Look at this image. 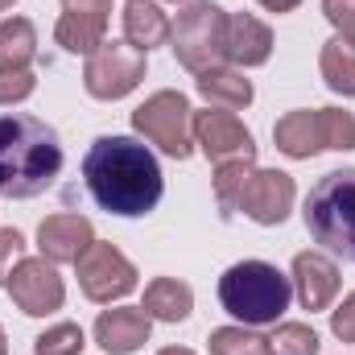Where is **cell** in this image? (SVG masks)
Wrapping results in <instances>:
<instances>
[{
	"label": "cell",
	"mask_w": 355,
	"mask_h": 355,
	"mask_svg": "<svg viewBox=\"0 0 355 355\" xmlns=\"http://www.w3.org/2000/svg\"><path fill=\"white\" fill-rule=\"evenodd\" d=\"M153 318L141 306H116L95 318V343L112 355H132L141 343H149Z\"/></svg>",
	"instance_id": "obj_14"
},
{
	"label": "cell",
	"mask_w": 355,
	"mask_h": 355,
	"mask_svg": "<svg viewBox=\"0 0 355 355\" xmlns=\"http://www.w3.org/2000/svg\"><path fill=\"white\" fill-rule=\"evenodd\" d=\"M157 355H194V352H186V347H166V352H157Z\"/></svg>",
	"instance_id": "obj_34"
},
{
	"label": "cell",
	"mask_w": 355,
	"mask_h": 355,
	"mask_svg": "<svg viewBox=\"0 0 355 355\" xmlns=\"http://www.w3.org/2000/svg\"><path fill=\"white\" fill-rule=\"evenodd\" d=\"M318 335L306 327V322H281L268 339V352L272 355H318Z\"/></svg>",
	"instance_id": "obj_25"
},
{
	"label": "cell",
	"mask_w": 355,
	"mask_h": 355,
	"mask_svg": "<svg viewBox=\"0 0 355 355\" xmlns=\"http://www.w3.org/2000/svg\"><path fill=\"white\" fill-rule=\"evenodd\" d=\"M194 87H198V95H202L211 107H227V112L248 107L252 95H257L240 67H211V71H202V75L194 79Z\"/></svg>",
	"instance_id": "obj_17"
},
{
	"label": "cell",
	"mask_w": 355,
	"mask_h": 355,
	"mask_svg": "<svg viewBox=\"0 0 355 355\" xmlns=\"http://www.w3.org/2000/svg\"><path fill=\"white\" fill-rule=\"evenodd\" d=\"M62 174V141L58 132L25 112L0 116V194L33 198L54 186Z\"/></svg>",
	"instance_id": "obj_2"
},
{
	"label": "cell",
	"mask_w": 355,
	"mask_h": 355,
	"mask_svg": "<svg viewBox=\"0 0 355 355\" xmlns=\"http://www.w3.org/2000/svg\"><path fill=\"white\" fill-rule=\"evenodd\" d=\"M252 170H257V166H252V157L223 162V166L215 170V202H219L223 219H232V215L240 211V194H244V186H248Z\"/></svg>",
	"instance_id": "obj_23"
},
{
	"label": "cell",
	"mask_w": 355,
	"mask_h": 355,
	"mask_svg": "<svg viewBox=\"0 0 355 355\" xmlns=\"http://www.w3.org/2000/svg\"><path fill=\"white\" fill-rule=\"evenodd\" d=\"M293 198H297V190H293V178L285 170H252L244 194H240V211L261 227H277L289 219Z\"/></svg>",
	"instance_id": "obj_11"
},
{
	"label": "cell",
	"mask_w": 355,
	"mask_h": 355,
	"mask_svg": "<svg viewBox=\"0 0 355 355\" xmlns=\"http://www.w3.org/2000/svg\"><path fill=\"white\" fill-rule=\"evenodd\" d=\"M170 37V21L153 0H128L124 4V42L137 46L141 54H149L153 46H162Z\"/></svg>",
	"instance_id": "obj_19"
},
{
	"label": "cell",
	"mask_w": 355,
	"mask_h": 355,
	"mask_svg": "<svg viewBox=\"0 0 355 355\" xmlns=\"http://www.w3.org/2000/svg\"><path fill=\"white\" fill-rule=\"evenodd\" d=\"M37 87L33 71H0V103H21Z\"/></svg>",
	"instance_id": "obj_30"
},
{
	"label": "cell",
	"mask_w": 355,
	"mask_h": 355,
	"mask_svg": "<svg viewBox=\"0 0 355 355\" xmlns=\"http://www.w3.org/2000/svg\"><path fill=\"white\" fill-rule=\"evenodd\" d=\"M54 37L67 54H83L91 58L103 42H107V21L99 17H87V12H62L58 25H54Z\"/></svg>",
	"instance_id": "obj_20"
},
{
	"label": "cell",
	"mask_w": 355,
	"mask_h": 355,
	"mask_svg": "<svg viewBox=\"0 0 355 355\" xmlns=\"http://www.w3.org/2000/svg\"><path fill=\"white\" fill-rule=\"evenodd\" d=\"M83 182L91 198L120 219L149 215L166 190L153 149L132 137H99L83 157Z\"/></svg>",
	"instance_id": "obj_1"
},
{
	"label": "cell",
	"mask_w": 355,
	"mask_h": 355,
	"mask_svg": "<svg viewBox=\"0 0 355 355\" xmlns=\"http://www.w3.org/2000/svg\"><path fill=\"white\" fill-rule=\"evenodd\" d=\"M302 219L322 252L355 265V170H331L318 178L306 194Z\"/></svg>",
	"instance_id": "obj_4"
},
{
	"label": "cell",
	"mask_w": 355,
	"mask_h": 355,
	"mask_svg": "<svg viewBox=\"0 0 355 355\" xmlns=\"http://www.w3.org/2000/svg\"><path fill=\"white\" fill-rule=\"evenodd\" d=\"M4 289L17 302V310L29 314V318H46V314L62 310V302H67V285H62L58 268L50 265L46 257H25L21 265L8 272Z\"/></svg>",
	"instance_id": "obj_9"
},
{
	"label": "cell",
	"mask_w": 355,
	"mask_h": 355,
	"mask_svg": "<svg viewBox=\"0 0 355 355\" xmlns=\"http://www.w3.org/2000/svg\"><path fill=\"white\" fill-rule=\"evenodd\" d=\"M12 4H17V0H0V12H4V8H12Z\"/></svg>",
	"instance_id": "obj_35"
},
{
	"label": "cell",
	"mask_w": 355,
	"mask_h": 355,
	"mask_svg": "<svg viewBox=\"0 0 355 355\" xmlns=\"http://www.w3.org/2000/svg\"><path fill=\"white\" fill-rule=\"evenodd\" d=\"M322 124H327V149L347 153L355 149V116L343 107H322Z\"/></svg>",
	"instance_id": "obj_27"
},
{
	"label": "cell",
	"mask_w": 355,
	"mask_h": 355,
	"mask_svg": "<svg viewBox=\"0 0 355 355\" xmlns=\"http://www.w3.org/2000/svg\"><path fill=\"white\" fill-rule=\"evenodd\" d=\"M257 4H261V8H268V12H293L302 0H257Z\"/></svg>",
	"instance_id": "obj_33"
},
{
	"label": "cell",
	"mask_w": 355,
	"mask_h": 355,
	"mask_svg": "<svg viewBox=\"0 0 355 355\" xmlns=\"http://www.w3.org/2000/svg\"><path fill=\"white\" fill-rule=\"evenodd\" d=\"M190 116H194V112H190V103H186L182 91H157V95H149V99L132 112V128H137L149 145H157L166 157L186 162V157L194 153Z\"/></svg>",
	"instance_id": "obj_6"
},
{
	"label": "cell",
	"mask_w": 355,
	"mask_h": 355,
	"mask_svg": "<svg viewBox=\"0 0 355 355\" xmlns=\"http://www.w3.org/2000/svg\"><path fill=\"white\" fill-rule=\"evenodd\" d=\"M331 331H335L343 343H355V293H347V297L331 310Z\"/></svg>",
	"instance_id": "obj_31"
},
{
	"label": "cell",
	"mask_w": 355,
	"mask_h": 355,
	"mask_svg": "<svg viewBox=\"0 0 355 355\" xmlns=\"http://www.w3.org/2000/svg\"><path fill=\"white\" fill-rule=\"evenodd\" d=\"M141 79H145V54L128 42H103L83 71V87L95 99H124L128 91H137Z\"/></svg>",
	"instance_id": "obj_7"
},
{
	"label": "cell",
	"mask_w": 355,
	"mask_h": 355,
	"mask_svg": "<svg viewBox=\"0 0 355 355\" xmlns=\"http://www.w3.org/2000/svg\"><path fill=\"white\" fill-rule=\"evenodd\" d=\"M268 54H272V29L265 21H257L252 12L227 17V62L248 71V67H265Z\"/></svg>",
	"instance_id": "obj_16"
},
{
	"label": "cell",
	"mask_w": 355,
	"mask_h": 355,
	"mask_svg": "<svg viewBox=\"0 0 355 355\" xmlns=\"http://www.w3.org/2000/svg\"><path fill=\"white\" fill-rule=\"evenodd\" d=\"M91 244H95V227L79 211H58V215L42 219V227H37V248L50 265H75Z\"/></svg>",
	"instance_id": "obj_12"
},
{
	"label": "cell",
	"mask_w": 355,
	"mask_h": 355,
	"mask_svg": "<svg viewBox=\"0 0 355 355\" xmlns=\"http://www.w3.org/2000/svg\"><path fill=\"white\" fill-rule=\"evenodd\" d=\"M25 261V236L17 227H0V285H8V272Z\"/></svg>",
	"instance_id": "obj_28"
},
{
	"label": "cell",
	"mask_w": 355,
	"mask_h": 355,
	"mask_svg": "<svg viewBox=\"0 0 355 355\" xmlns=\"http://www.w3.org/2000/svg\"><path fill=\"white\" fill-rule=\"evenodd\" d=\"M293 302V281L268 261H240L219 277V306L244 327H272Z\"/></svg>",
	"instance_id": "obj_3"
},
{
	"label": "cell",
	"mask_w": 355,
	"mask_h": 355,
	"mask_svg": "<svg viewBox=\"0 0 355 355\" xmlns=\"http://www.w3.org/2000/svg\"><path fill=\"white\" fill-rule=\"evenodd\" d=\"M190 132H194V145H202V153L223 166V162H240V157H252L257 162V145H252V132L240 124L236 112L227 107H207V112H194L190 116Z\"/></svg>",
	"instance_id": "obj_10"
},
{
	"label": "cell",
	"mask_w": 355,
	"mask_h": 355,
	"mask_svg": "<svg viewBox=\"0 0 355 355\" xmlns=\"http://www.w3.org/2000/svg\"><path fill=\"white\" fill-rule=\"evenodd\" d=\"M62 12H87V17L107 21L112 17V0H62Z\"/></svg>",
	"instance_id": "obj_32"
},
{
	"label": "cell",
	"mask_w": 355,
	"mask_h": 355,
	"mask_svg": "<svg viewBox=\"0 0 355 355\" xmlns=\"http://www.w3.org/2000/svg\"><path fill=\"white\" fill-rule=\"evenodd\" d=\"M170 4H178V0H170Z\"/></svg>",
	"instance_id": "obj_37"
},
{
	"label": "cell",
	"mask_w": 355,
	"mask_h": 355,
	"mask_svg": "<svg viewBox=\"0 0 355 355\" xmlns=\"http://www.w3.org/2000/svg\"><path fill=\"white\" fill-rule=\"evenodd\" d=\"M322 12L339 29V37L355 50V0H322Z\"/></svg>",
	"instance_id": "obj_29"
},
{
	"label": "cell",
	"mask_w": 355,
	"mask_h": 355,
	"mask_svg": "<svg viewBox=\"0 0 355 355\" xmlns=\"http://www.w3.org/2000/svg\"><path fill=\"white\" fill-rule=\"evenodd\" d=\"M170 46H174L178 62L194 75L223 67L227 62V12L211 0L186 4L170 25Z\"/></svg>",
	"instance_id": "obj_5"
},
{
	"label": "cell",
	"mask_w": 355,
	"mask_h": 355,
	"mask_svg": "<svg viewBox=\"0 0 355 355\" xmlns=\"http://www.w3.org/2000/svg\"><path fill=\"white\" fill-rule=\"evenodd\" d=\"M207 347H211V355H272L265 335H252L244 327H219V331H211Z\"/></svg>",
	"instance_id": "obj_24"
},
{
	"label": "cell",
	"mask_w": 355,
	"mask_h": 355,
	"mask_svg": "<svg viewBox=\"0 0 355 355\" xmlns=\"http://www.w3.org/2000/svg\"><path fill=\"white\" fill-rule=\"evenodd\" d=\"M318 67H322V79H327V87L335 91V95H355V50L343 42V37H331L327 46H322V58H318Z\"/></svg>",
	"instance_id": "obj_22"
},
{
	"label": "cell",
	"mask_w": 355,
	"mask_h": 355,
	"mask_svg": "<svg viewBox=\"0 0 355 355\" xmlns=\"http://www.w3.org/2000/svg\"><path fill=\"white\" fill-rule=\"evenodd\" d=\"M79 268V289L87 293L91 302L107 306V302H120L137 289V265L116 248V244H91L87 252L75 261Z\"/></svg>",
	"instance_id": "obj_8"
},
{
	"label": "cell",
	"mask_w": 355,
	"mask_h": 355,
	"mask_svg": "<svg viewBox=\"0 0 355 355\" xmlns=\"http://www.w3.org/2000/svg\"><path fill=\"white\" fill-rule=\"evenodd\" d=\"M272 141L285 157L306 162L314 153L327 149V124H322V107L318 112H289L272 124Z\"/></svg>",
	"instance_id": "obj_15"
},
{
	"label": "cell",
	"mask_w": 355,
	"mask_h": 355,
	"mask_svg": "<svg viewBox=\"0 0 355 355\" xmlns=\"http://www.w3.org/2000/svg\"><path fill=\"white\" fill-rule=\"evenodd\" d=\"M37 58V29L25 17L0 21V71H29Z\"/></svg>",
	"instance_id": "obj_21"
},
{
	"label": "cell",
	"mask_w": 355,
	"mask_h": 355,
	"mask_svg": "<svg viewBox=\"0 0 355 355\" xmlns=\"http://www.w3.org/2000/svg\"><path fill=\"white\" fill-rule=\"evenodd\" d=\"M83 327H75V322H58V327H50L46 335H37L33 339V355H83Z\"/></svg>",
	"instance_id": "obj_26"
},
{
	"label": "cell",
	"mask_w": 355,
	"mask_h": 355,
	"mask_svg": "<svg viewBox=\"0 0 355 355\" xmlns=\"http://www.w3.org/2000/svg\"><path fill=\"white\" fill-rule=\"evenodd\" d=\"M293 293L302 302V310H331L335 297H339V268L327 252H297L293 257Z\"/></svg>",
	"instance_id": "obj_13"
},
{
	"label": "cell",
	"mask_w": 355,
	"mask_h": 355,
	"mask_svg": "<svg viewBox=\"0 0 355 355\" xmlns=\"http://www.w3.org/2000/svg\"><path fill=\"white\" fill-rule=\"evenodd\" d=\"M0 355H8V347H4V331H0Z\"/></svg>",
	"instance_id": "obj_36"
},
{
	"label": "cell",
	"mask_w": 355,
	"mask_h": 355,
	"mask_svg": "<svg viewBox=\"0 0 355 355\" xmlns=\"http://www.w3.org/2000/svg\"><path fill=\"white\" fill-rule=\"evenodd\" d=\"M141 310H145L149 318H157V322H182V318H190V310H194V289H190L186 281H178V277H157V281L145 285Z\"/></svg>",
	"instance_id": "obj_18"
}]
</instances>
